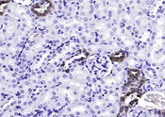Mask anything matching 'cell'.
Wrapping results in <instances>:
<instances>
[{"label": "cell", "instance_id": "cell-1", "mask_svg": "<svg viewBox=\"0 0 165 117\" xmlns=\"http://www.w3.org/2000/svg\"><path fill=\"white\" fill-rule=\"evenodd\" d=\"M52 10V3L50 1H42L35 3L31 7V10L34 14L38 16H46Z\"/></svg>", "mask_w": 165, "mask_h": 117}, {"label": "cell", "instance_id": "cell-2", "mask_svg": "<svg viewBox=\"0 0 165 117\" xmlns=\"http://www.w3.org/2000/svg\"><path fill=\"white\" fill-rule=\"evenodd\" d=\"M142 96V93L139 90L128 92L123 98H122V104L125 107H131L134 104H136L139 98Z\"/></svg>", "mask_w": 165, "mask_h": 117}, {"label": "cell", "instance_id": "cell-3", "mask_svg": "<svg viewBox=\"0 0 165 117\" xmlns=\"http://www.w3.org/2000/svg\"><path fill=\"white\" fill-rule=\"evenodd\" d=\"M87 57H88V53H87L86 51L80 50V51H78V52H77L76 54H74V56H73L72 58H68L67 61H65L64 63H63L62 68H63V69H68V67H69L74 62L82 61V60H84V58H86Z\"/></svg>", "mask_w": 165, "mask_h": 117}, {"label": "cell", "instance_id": "cell-4", "mask_svg": "<svg viewBox=\"0 0 165 117\" xmlns=\"http://www.w3.org/2000/svg\"><path fill=\"white\" fill-rule=\"evenodd\" d=\"M145 101L165 108V98L163 96L159 95H156V94L147 95L145 96Z\"/></svg>", "mask_w": 165, "mask_h": 117}, {"label": "cell", "instance_id": "cell-5", "mask_svg": "<svg viewBox=\"0 0 165 117\" xmlns=\"http://www.w3.org/2000/svg\"><path fill=\"white\" fill-rule=\"evenodd\" d=\"M110 58H111V60L112 63H119L124 62V60L126 58V53L123 50H120V51H117L115 53H112L110 56Z\"/></svg>", "mask_w": 165, "mask_h": 117}, {"label": "cell", "instance_id": "cell-6", "mask_svg": "<svg viewBox=\"0 0 165 117\" xmlns=\"http://www.w3.org/2000/svg\"><path fill=\"white\" fill-rule=\"evenodd\" d=\"M127 75H128V81H133V80L138 79L141 77L142 73H141V71L138 70V69L131 68V69H128Z\"/></svg>", "mask_w": 165, "mask_h": 117}, {"label": "cell", "instance_id": "cell-7", "mask_svg": "<svg viewBox=\"0 0 165 117\" xmlns=\"http://www.w3.org/2000/svg\"><path fill=\"white\" fill-rule=\"evenodd\" d=\"M127 107L122 106L116 117H127Z\"/></svg>", "mask_w": 165, "mask_h": 117}, {"label": "cell", "instance_id": "cell-8", "mask_svg": "<svg viewBox=\"0 0 165 117\" xmlns=\"http://www.w3.org/2000/svg\"><path fill=\"white\" fill-rule=\"evenodd\" d=\"M8 3H9V2H1V5H0V13H1V14H3L4 10H5V7L7 6Z\"/></svg>", "mask_w": 165, "mask_h": 117}]
</instances>
